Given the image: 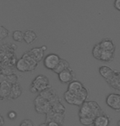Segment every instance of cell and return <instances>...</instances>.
<instances>
[{
  "label": "cell",
  "mask_w": 120,
  "mask_h": 126,
  "mask_svg": "<svg viewBox=\"0 0 120 126\" xmlns=\"http://www.w3.org/2000/svg\"><path fill=\"white\" fill-rule=\"evenodd\" d=\"M63 97L68 104L81 107L84 102H86V99L88 97V90L85 88L82 91L76 94H72L68 91H66L63 94Z\"/></svg>",
  "instance_id": "obj_2"
},
{
  "label": "cell",
  "mask_w": 120,
  "mask_h": 126,
  "mask_svg": "<svg viewBox=\"0 0 120 126\" xmlns=\"http://www.w3.org/2000/svg\"><path fill=\"white\" fill-rule=\"evenodd\" d=\"M65 120V114H58V113L53 112L50 110L49 112L46 115V120L45 123H48L49 121H54L59 125H63Z\"/></svg>",
  "instance_id": "obj_11"
},
{
  "label": "cell",
  "mask_w": 120,
  "mask_h": 126,
  "mask_svg": "<svg viewBox=\"0 0 120 126\" xmlns=\"http://www.w3.org/2000/svg\"><path fill=\"white\" fill-rule=\"evenodd\" d=\"M85 89L84 85L82 84V83H81L78 80H75L68 84V87L67 91L72 93V94H76V93H79Z\"/></svg>",
  "instance_id": "obj_15"
},
{
  "label": "cell",
  "mask_w": 120,
  "mask_h": 126,
  "mask_svg": "<svg viewBox=\"0 0 120 126\" xmlns=\"http://www.w3.org/2000/svg\"><path fill=\"white\" fill-rule=\"evenodd\" d=\"M12 39L16 42L24 41V33L21 31H15L12 33Z\"/></svg>",
  "instance_id": "obj_24"
},
{
  "label": "cell",
  "mask_w": 120,
  "mask_h": 126,
  "mask_svg": "<svg viewBox=\"0 0 120 126\" xmlns=\"http://www.w3.org/2000/svg\"><path fill=\"white\" fill-rule=\"evenodd\" d=\"M106 104L109 107L114 110H120V94L112 93L106 97Z\"/></svg>",
  "instance_id": "obj_7"
},
{
  "label": "cell",
  "mask_w": 120,
  "mask_h": 126,
  "mask_svg": "<svg viewBox=\"0 0 120 126\" xmlns=\"http://www.w3.org/2000/svg\"><path fill=\"white\" fill-rule=\"evenodd\" d=\"M92 55L96 59L99 61L109 62L114 60V52H108L104 51L99 47V44H96L92 49Z\"/></svg>",
  "instance_id": "obj_5"
},
{
  "label": "cell",
  "mask_w": 120,
  "mask_h": 126,
  "mask_svg": "<svg viewBox=\"0 0 120 126\" xmlns=\"http://www.w3.org/2000/svg\"><path fill=\"white\" fill-rule=\"evenodd\" d=\"M110 124V117L108 115L102 114L98 115L93 122V126H109Z\"/></svg>",
  "instance_id": "obj_14"
},
{
  "label": "cell",
  "mask_w": 120,
  "mask_h": 126,
  "mask_svg": "<svg viewBox=\"0 0 120 126\" xmlns=\"http://www.w3.org/2000/svg\"><path fill=\"white\" fill-rule=\"evenodd\" d=\"M118 126H120V120L118 121Z\"/></svg>",
  "instance_id": "obj_33"
},
{
  "label": "cell",
  "mask_w": 120,
  "mask_h": 126,
  "mask_svg": "<svg viewBox=\"0 0 120 126\" xmlns=\"http://www.w3.org/2000/svg\"><path fill=\"white\" fill-rule=\"evenodd\" d=\"M114 6L117 10H118V11L120 12V0H116V1H114Z\"/></svg>",
  "instance_id": "obj_28"
},
{
  "label": "cell",
  "mask_w": 120,
  "mask_h": 126,
  "mask_svg": "<svg viewBox=\"0 0 120 126\" xmlns=\"http://www.w3.org/2000/svg\"><path fill=\"white\" fill-rule=\"evenodd\" d=\"M60 57L56 53L48 54L44 58V65L48 70H53L60 62Z\"/></svg>",
  "instance_id": "obj_6"
},
{
  "label": "cell",
  "mask_w": 120,
  "mask_h": 126,
  "mask_svg": "<svg viewBox=\"0 0 120 126\" xmlns=\"http://www.w3.org/2000/svg\"><path fill=\"white\" fill-rule=\"evenodd\" d=\"M40 94L43 97H45L47 101H48L52 106L55 105L56 103L61 102L60 98L58 96V94H56L55 90L51 86L48 88V89H47L46 90H45V91H43L42 93H40Z\"/></svg>",
  "instance_id": "obj_8"
},
{
  "label": "cell",
  "mask_w": 120,
  "mask_h": 126,
  "mask_svg": "<svg viewBox=\"0 0 120 126\" xmlns=\"http://www.w3.org/2000/svg\"><path fill=\"white\" fill-rule=\"evenodd\" d=\"M35 110L38 114H45L47 115L52 109L53 106L51 103L43 97L41 95L39 94L34 100Z\"/></svg>",
  "instance_id": "obj_4"
},
{
  "label": "cell",
  "mask_w": 120,
  "mask_h": 126,
  "mask_svg": "<svg viewBox=\"0 0 120 126\" xmlns=\"http://www.w3.org/2000/svg\"><path fill=\"white\" fill-rule=\"evenodd\" d=\"M30 55L34 58L37 62H40L42 59L45 58V52L43 51L41 47H33L28 51Z\"/></svg>",
  "instance_id": "obj_16"
},
{
  "label": "cell",
  "mask_w": 120,
  "mask_h": 126,
  "mask_svg": "<svg viewBox=\"0 0 120 126\" xmlns=\"http://www.w3.org/2000/svg\"><path fill=\"white\" fill-rule=\"evenodd\" d=\"M17 116V114L16 111H14V110H10V111L7 113V117H8V119L11 120H16Z\"/></svg>",
  "instance_id": "obj_27"
},
{
  "label": "cell",
  "mask_w": 120,
  "mask_h": 126,
  "mask_svg": "<svg viewBox=\"0 0 120 126\" xmlns=\"http://www.w3.org/2000/svg\"><path fill=\"white\" fill-rule=\"evenodd\" d=\"M4 118L2 117V115H0V126H3L4 125Z\"/></svg>",
  "instance_id": "obj_30"
},
{
  "label": "cell",
  "mask_w": 120,
  "mask_h": 126,
  "mask_svg": "<svg viewBox=\"0 0 120 126\" xmlns=\"http://www.w3.org/2000/svg\"><path fill=\"white\" fill-rule=\"evenodd\" d=\"M99 75L106 80V82L109 81L112 78H113L114 75V70L111 69L110 67L106 66V65H102L99 68Z\"/></svg>",
  "instance_id": "obj_12"
},
{
  "label": "cell",
  "mask_w": 120,
  "mask_h": 126,
  "mask_svg": "<svg viewBox=\"0 0 120 126\" xmlns=\"http://www.w3.org/2000/svg\"><path fill=\"white\" fill-rule=\"evenodd\" d=\"M8 30H7L6 27L0 26V40L5 39L8 36Z\"/></svg>",
  "instance_id": "obj_25"
},
{
  "label": "cell",
  "mask_w": 120,
  "mask_h": 126,
  "mask_svg": "<svg viewBox=\"0 0 120 126\" xmlns=\"http://www.w3.org/2000/svg\"><path fill=\"white\" fill-rule=\"evenodd\" d=\"M112 88L117 90H120V72L114 71L113 78L107 82Z\"/></svg>",
  "instance_id": "obj_20"
},
{
  "label": "cell",
  "mask_w": 120,
  "mask_h": 126,
  "mask_svg": "<svg viewBox=\"0 0 120 126\" xmlns=\"http://www.w3.org/2000/svg\"><path fill=\"white\" fill-rule=\"evenodd\" d=\"M41 48H42V50H43V51H44V52H45V51H46V50H47V47L45 46V45H43V46L41 47Z\"/></svg>",
  "instance_id": "obj_31"
},
{
  "label": "cell",
  "mask_w": 120,
  "mask_h": 126,
  "mask_svg": "<svg viewBox=\"0 0 120 126\" xmlns=\"http://www.w3.org/2000/svg\"><path fill=\"white\" fill-rule=\"evenodd\" d=\"M68 68H70L69 62H68V61H66L65 59L61 58L59 63H58V65H57V67H56L55 69L53 70V71L54 72V73H56V74L58 75L59 73L63 72V70H67V69H68Z\"/></svg>",
  "instance_id": "obj_21"
},
{
  "label": "cell",
  "mask_w": 120,
  "mask_h": 126,
  "mask_svg": "<svg viewBox=\"0 0 120 126\" xmlns=\"http://www.w3.org/2000/svg\"><path fill=\"white\" fill-rule=\"evenodd\" d=\"M37 39L36 33L31 30H27L26 31L24 32V42L26 43L27 44H30L34 43Z\"/></svg>",
  "instance_id": "obj_19"
},
{
  "label": "cell",
  "mask_w": 120,
  "mask_h": 126,
  "mask_svg": "<svg viewBox=\"0 0 120 126\" xmlns=\"http://www.w3.org/2000/svg\"><path fill=\"white\" fill-rule=\"evenodd\" d=\"M22 57L28 63V65H30V69H31V71H33V70H34L35 68H36L37 65H38V62L35 61V60L31 56H30V53L28 52H25V53L22 55Z\"/></svg>",
  "instance_id": "obj_22"
},
{
  "label": "cell",
  "mask_w": 120,
  "mask_h": 126,
  "mask_svg": "<svg viewBox=\"0 0 120 126\" xmlns=\"http://www.w3.org/2000/svg\"><path fill=\"white\" fill-rule=\"evenodd\" d=\"M46 125L47 126H63L62 125L58 124V123H56L54 121H49V122H48V123H46Z\"/></svg>",
  "instance_id": "obj_29"
},
{
  "label": "cell",
  "mask_w": 120,
  "mask_h": 126,
  "mask_svg": "<svg viewBox=\"0 0 120 126\" xmlns=\"http://www.w3.org/2000/svg\"><path fill=\"white\" fill-rule=\"evenodd\" d=\"M58 75V79L63 84H69L74 80V73L73 70L71 68L63 70V72L59 73Z\"/></svg>",
  "instance_id": "obj_10"
},
{
  "label": "cell",
  "mask_w": 120,
  "mask_h": 126,
  "mask_svg": "<svg viewBox=\"0 0 120 126\" xmlns=\"http://www.w3.org/2000/svg\"><path fill=\"white\" fill-rule=\"evenodd\" d=\"M16 68L21 72H31V69H30V65L22 57L18 59V61L17 62Z\"/></svg>",
  "instance_id": "obj_18"
},
{
  "label": "cell",
  "mask_w": 120,
  "mask_h": 126,
  "mask_svg": "<svg viewBox=\"0 0 120 126\" xmlns=\"http://www.w3.org/2000/svg\"><path fill=\"white\" fill-rule=\"evenodd\" d=\"M12 85L11 83L5 79H2L0 81V99H8Z\"/></svg>",
  "instance_id": "obj_9"
},
{
  "label": "cell",
  "mask_w": 120,
  "mask_h": 126,
  "mask_svg": "<svg viewBox=\"0 0 120 126\" xmlns=\"http://www.w3.org/2000/svg\"><path fill=\"white\" fill-rule=\"evenodd\" d=\"M103 114L101 107L95 101H86L80 107L78 115L82 125H93V122L98 115Z\"/></svg>",
  "instance_id": "obj_1"
},
{
  "label": "cell",
  "mask_w": 120,
  "mask_h": 126,
  "mask_svg": "<svg viewBox=\"0 0 120 126\" xmlns=\"http://www.w3.org/2000/svg\"><path fill=\"white\" fill-rule=\"evenodd\" d=\"M99 47L104 51H108V52H115V45L114 43L113 42V40L110 39H102L100 42L98 43Z\"/></svg>",
  "instance_id": "obj_13"
},
{
  "label": "cell",
  "mask_w": 120,
  "mask_h": 126,
  "mask_svg": "<svg viewBox=\"0 0 120 126\" xmlns=\"http://www.w3.org/2000/svg\"><path fill=\"white\" fill-rule=\"evenodd\" d=\"M51 110L53 112L58 113V114H65L66 113V108L62 104L61 102L56 103L55 105H53Z\"/></svg>",
  "instance_id": "obj_23"
},
{
  "label": "cell",
  "mask_w": 120,
  "mask_h": 126,
  "mask_svg": "<svg viewBox=\"0 0 120 126\" xmlns=\"http://www.w3.org/2000/svg\"><path fill=\"white\" fill-rule=\"evenodd\" d=\"M22 86L19 84L16 83V84L12 85L11 91H10L8 99H12V100L17 99V98H18L20 96L22 95Z\"/></svg>",
  "instance_id": "obj_17"
},
{
  "label": "cell",
  "mask_w": 120,
  "mask_h": 126,
  "mask_svg": "<svg viewBox=\"0 0 120 126\" xmlns=\"http://www.w3.org/2000/svg\"><path fill=\"white\" fill-rule=\"evenodd\" d=\"M19 126H35V125H34L33 122L30 120L25 119V120H22L21 123H20Z\"/></svg>",
  "instance_id": "obj_26"
},
{
  "label": "cell",
  "mask_w": 120,
  "mask_h": 126,
  "mask_svg": "<svg viewBox=\"0 0 120 126\" xmlns=\"http://www.w3.org/2000/svg\"><path fill=\"white\" fill-rule=\"evenodd\" d=\"M39 126H47V125H46V123H43V124L40 125Z\"/></svg>",
  "instance_id": "obj_32"
},
{
  "label": "cell",
  "mask_w": 120,
  "mask_h": 126,
  "mask_svg": "<svg viewBox=\"0 0 120 126\" xmlns=\"http://www.w3.org/2000/svg\"><path fill=\"white\" fill-rule=\"evenodd\" d=\"M50 87L49 80L48 77L44 75H39L33 79L31 84L30 86V91L35 94V93H42Z\"/></svg>",
  "instance_id": "obj_3"
}]
</instances>
